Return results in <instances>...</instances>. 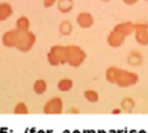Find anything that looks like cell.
<instances>
[{
	"label": "cell",
	"mask_w": 148,
	"mask_h": 133,
	"mask_svg": "<svg viewBox=\"0 0 148 133\" xmlns=\"http://www.w3.org/2000/svg\"><path fill=\"white\" fill-rule=\"evenodd\" d=\"M36 34L30 30H18L12 29L3 34L1 42L4 47L8 48H17L21 52H28L33 48L36 43Z\"/></svg>",
	"instance_id": "6da1fadb"
},
{
	"label": "cell",
	"mask_w": 148,
	"mask_h": 133,
	"mask_svg": "<svg viewBox=\"0 0 148 133\" xmlns=\"http://www.w3.org/2000/svg\"><path fill=\"white\" fill-rule=\"evenodd\" d=\"M87 58V54L79 46H66V64L72 68H79L84 63Z\"/></svg>",
	"instance_id": "7a4b0ae2"
},
{
	"label": "cell",
	"mask_w": 148,
	"mask_h": 133,
	"mask_svg": "<svg viewBox=\"0 0 148 133\" xmlns=\"http://www.w3.org/2000/svg\"><path fill=\"white\" fill-rule=\"evenodd\" d=\"M139 81V76L132 71L127 69H118L117 78H115V85H118L119 88H130L138 83Z\"/></svg>",
	"instance_id": "3957f363"
},
{
	"label": "cell",
	"mask_w": 148,
	"mask_h": 133,
	"mask_svg": "<svg viewBox=\"0 0 148 133\" xmlns=\"http://www.w3.org/2000/svg\"><path fill=\"white\" fill-rule=\"evenodd\" d=\"M47 61L53 66L66 64V46H53L47 54Z\"/></svg>",
	"instance_id": "277c9868"
},
{
	"label": "cell",
	"mask_w": 148,
	"mask_h": 133,
	"mask_svg": "<svg viewBox=\"0 0 148 133\" xmlns=\"http://www.w3.org/2000/svg\"><path fill=\"white\" fill-rule=\"evenodd\" d=\"M134 37H135V41L140 46H148V22L147 21H139L135 24Z\"/></svg>",
	"instance_id": "5b68a950"
},
{
	"label": "cell",
	"mask_w": 148,
	"mask_h": 133,
	"mask_svg": "<svg viewBox=\"0 0 148 133\" xmlns=\"http://www.w3.org/2000/svg\"><path fill=\"white\" fill-rule=\"evenodd\" d=\"M62 111H63V100L58 97H54L47 100L43 107V112L47 115H58L62 114Z\"/></svg>",
	"instance_id": "8992f818"
},
{
	"label": "cell",
	"mask_w": 148,
	"mask_h": 133,
	"mask_svg": "<svg viewBox=\"0 0 148 133\" xmlns=\"http://www.w3.org/2000/svg\"><path fill=\"white\" fill-rule=\"evenodd\" d=\"M125 39H126L125 35H122L121 33H118L117 30L113 29V30L109 33V35H108L106 42H108V44H109L110 47L118 48V47H121V46L125 43Z\"/></svg>",
	"instance_id": "52a82bcc"
},
{
	"label": "cell",
	"mask_w": 148,
	"mask_h": 133,
	"mask_svg": "<svg viewBox=\"0 0 148 133\" xmlns=\"http://www.w3.org/2000/svg\"><path fill=\"white\" fill-rule=\"evenodd\" d=\"M76 22H77V25L83 29H89L90 26H93L95 24V18L90 13L88 12H81L76 16Z\"/></svg>",
	"instance_id": "ba28073f"
},
{
	"label": "cell",
	"mask_w": 148,
	"mask_h": 133,
	"mask_svg": "<svg viewBox=\"0 0 148 133\" xmlns=\"http://www.w3.org/2000/svg\"><path fill=\"white\" fill-rule=\"evenodd\" d=\"M114 30H117L118 33H121L122 35H125L126 38L129 35H132L135 30V24L131 21H125V22H121L118 25L114 26Z\"/></svg>",
	"instance_id": "9c48e42d"
},
{
	"label": "cell",
	"mask_w": 148,
	"mask_h": 133,
	"mask_svg": "<svg viewBox=\"0 0 148 133\" xmlns=\"http://www.w3.org/2000/svg\"><path fill=\"white\" fill-rule=\"evenodd\" d=\"M13 14V8L9 3H0V21H5Z\"/></svg>",
	"instance_id": "30bf717a"
},
{
	"label": "cell",
	"mask_w": 148,
	"mask_h": 133,
	"mask_svg": "<svg viewBox=\"0 0 148 133\" xmlns=\"http://www.w3.org/2000/svg\"><path fill=\"white\" fill-rule=\"evenodd\" d=\"M58 89H59V92H70L71 89L73 88V81L71 80V78H62V80L58 81Z\"/></svg>",
	"instance_id": "8fae6325"
},
{
	"label": "cell",
	"mask_w": 148,
	"mask_h": 133,
	"mask_svg": "<svg viewBox=\"0 0 148 133\" xmlns=\"http://www.w3.org/2000/svg\"><path fill=\"white\" fill-rule=\"evenodd\" d=\"M33 90L37 95L45 94L46 90H47V82L45 80H37L33 85Z\"/></svg>",
	"instance_id": "7c38bea8"
},
{
	"label": "cell",
	"mask_w": 148,
	"mask_h": 133,
	"mask_svg": "<svg viewBox=\"0 0 148 133\" xmlns=\"http://www.w3.org/2000/svg\"><path fill=\"white\" fill-rule=\"evenodd\" d=\"M16 29H18V30H29L30 29V21H29L28 17L25 16L18 17L16 21Z\"/></svg>",
	"instance_id": "4fadbf2b"
},
{
	"label": "cell",
	"mask_w": 148,
	"mask_h": 133,
	"mask_svg": "<svg viewBox=\"0 0 148 133\" xmlns=\"http://www.w3.org/2000/svg\"><path fill=\"white\" fill-rule=\"evenodd\" d=\"M56 4H58V8L62 13H67V12H70L73 7L72 0H59V1H56Z\"/></svg>",
	"instance_id": "5bb4252c"
},
{
	"label": "cell",
	"mask_w": 148,
	"mask_h": 133,
	"mask_svg": "<svg viewBox=\"0 0 148 133\" xmlns=\"http://www.w3.org/2000/svg\"><path fill=\"white\" fill-rule=\"evenodd\" d=\"M117 66H110L106 69V73H105V77H106V81L110 83H115V78H117V73H118Z\"/></svg>",
	"instance_id": "9a60e30c"
},
{
	"label": "cell",
	"mask_w": 148,
	"mask_h": 133,
	"mask_svg": "<svg viewBox=\"0 0 148 133\" xmlns=\"http://www.w3.org/2000/svg\"><path fill=\"white\" fill-rule=\"evenodd\" d=\"M84 98L90 103H96L100 99V95H98V93L96 90H85L84 92Z\"/></svg>",
	"instance_id": "2e32d148"
},
{
	"label": "cell",
	"mask_w": 148,
	"mask_h": 133,
	"mask_svg": "<svg viewBox=\"0 0 148 133\" xmlns=\"http://www.w3.org/2000/svg\"><path fill=\"white\" fill-rule=\"evenodd\" d=\"M13 112L14 114H17V115H25V114H28L29 112V108L24 102H20V103H17V105L14 106Z\"/></svg>",
	"instance_id": "e0dca14e"
},
{
	"label": "cell",
	"mask_w": 148,
	"mask_h": 133,
	"mask_svg": "<svg viewBox=\"0 0 148 133\" xmlns=\"http://www.w3.org/2000/svg\"><path fill=\"white\" fill-rule=\"evenodd\" d=\"M59 30H60V34H63V35H68V34H71V31H72V26H71V24L68 21H64V22H62L60 24Z\"/></svg>",
	"instance_id": "ac0fdd59"
},
{
	"label": "cell",
	"mask_w": 148,
	"mask_h": 133,
	"mask_svg": "<svg viewBox=\"0 0 148 133\" xmlns=\"http://www.w3.org/2000/svg\"><path fill=\"white\" fill-rule=\"evenodd\" d=\"M58 0H43V7L45 8H51L53 5H55Z\"/></svg>",
	"instance_id": "d6986e66"
},
{
	"label": "cell",
	"mask_w": 148,
	"mask_h": 133,
	"mask_svg": "<svg viewBox=\"0 0 148 133\" xmlns=\"http://www.w3.org/2000/svg\"><path fill=\"white\" fill-rule=\"evenodd\" d=\"M122 1L126 4V5H134V4H136L139 0H122Z\"/></svg>",
	"instance_id": "ffe728a7"
},
{
	"label": "cell",
	"mask_w": 148,
	"mask_h": 133,
	"mask_svg": "<svg viewBox=\"0 0 148 133\" xmlns=\"http://www.w3.org/2000/svg\"><path fill=\"white\" fill-rule=\"evenodd\" d=\"M119 112H121V110H118V108L117 110H113V114H119Z\"/></svg>",
	"instance_id": "44dd1931"
},
{
	"label": "cell",
	"mask_w": 148,
	"mask_h": 133,
	"mask_svg": "<svg viewBox=\"0 0 148 133\" xmlns=\"http://www.w3.org/2000/svg\"><path fill=\"white\" fill-rule=\"evenodd\" d=\"M70 111H71V112H75V114H76V112H79V111L75 110V108H72V110H70ZM70 111H68V112H70Z\"/></svg>",
	"instance_id": "7402d4cb"
},
{
	"label": "cell",
	"mask_w": 148,
	"mask_h": 133,
	"mask_svg": "<svg viewBox=\"0 0 148 133\" xmlns=\"http://www.w3.org/2000/svg\"><path fill=\"white\" fill-rule=\"evenodd\" d=\"M101 1H109V0H101Z\"/></svg>",
	"instance_id": "603a6c76"
},
{
	"label": "cell",
	"mask_w": 148,
	"mask_h": 133,
	"mask_svg": "<svg viewBox=\"0 0 148 133\" xmlns=\"http://www.w3.org/2000/svg\"><path fill=\"white\" fill-rule=\"evenodd\" d=\"M145 1H148V0H145Z\"/></svg>",
	"instance_id": "cb8c5ba5"
}]
</instances>
